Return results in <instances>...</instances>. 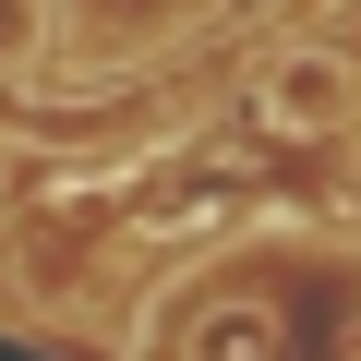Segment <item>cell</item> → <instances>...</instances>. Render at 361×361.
I'll return each instance as SVG.
<instances>
[{
  "label": "cell",
  "instance_id": "3",
  "mask_svg": "<svg viewBox=\"0 0 361 361\" xmlns=\"http://www.w3.org/2000/svg\"><path fill=\"white\" fill-rule=\"evenodd\" d=\"M217 325H229V337H265V313H253V301H217ZM217 361H265V349H217Z\"/></svg>",
  "mask_w": 361,
  "mask_h": 361
},
{
  "label": "cell",
  "instance_id": "1",
  "mask_svg": "<svg viewBox=\"0 0 361 361\" xmlns=\"http://www.w3.org/2000/svg\"><path fill=\"white\" fill-rule=\"evenodd\" d=\"M265 133H301V145H325V133H349L361 121V61L349 49H325V37H301V49H277V61H253V97H241Z\"/></svg>",
  "mask_w": 361,
  "mask_h": 361
},
{
  "label": "cell",
  "instance_id": "2",
  "mask_svg": "<svg viewBox=\"0 0 361 361\" xmlns=\"http://www.w3.org/2000/svg\"><path fill=\"white\" fill-rule=\"evenodd\" d=\"M37 37H49L37 0H0V73H25V61H37Z\"/></svg>",
  "mask_w": 361,
  "mask_h": 361
}]
</instances>
